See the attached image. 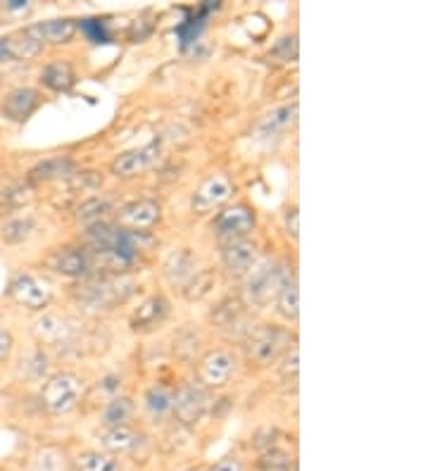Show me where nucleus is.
Returning <instances> with one entry per match:
<instances>
[{
    "label": "nucleus",
    "instance_id": "f03ea898",
    "mask_svg": "<svg viewBox=\"0 0 428 471\" xmlns=\"http://www.w3.org/2000/svg\"><path fill=\"white\" fill-rule=\"evenodd\" d=\"M293 274L288 265L274 260L269 255H260L253 269L241 281V300L248 305V310H267L279 296L281 286L291 279Z\"/></svg>",
    "mask_w": 428,
    "mask_h": 471
},
{
    "label": "nucleus",
    "instance_id": "a211bd4d",
    "mask_svg": "<svg viewBox=\"0 0 428 471\" xmlns=\"http://www.w3.org/2000/svg\"><path fill=\"white\" fill-rule=\"evenodd\" d=\"M162 145L160 141H150L141 148L126 150V153H119L110 165V172L117 176V179H134L138 174L148 172L157 160H160Z\"/></svg>",
    "mask_w": 428,
    "mask_h": 471
},
{
    "label": "nucleus",
    "instance_id": "f8f14e48",
    "mask_svg": "<svg viewBox=\"0 0 428 471\" xmlns=\"http://www.w3.org/2000/svg\"><path fill=\"white\" fill-rule=\"evenodd\" d=\"M44 105V94L36 86H15L0 98V115L10 125H26Z\"/></svg>",
    "mask_w": 428,
    "mask_h": 471
},
{
    "label": "nucleus",
    "instance_id": "c9c22d12",
    "mask_svg": "<svg viewBox=\"0 0 428 471\" xmlns=\"http://www.w3.org/2000/svg\"><path fill=\"white\" fill-rule=\"evenodd\" d=\"M22 372L26 374L29 381H44V378H48L45 376L48 374V357H45L41 347L32 350V355L26 360H22Z\"/></svg>",
    "mask_w": 428,
    "mask_h": 471
},
{
    "label": "nucleus",
    "instance_id": "4c0bfd02",
    "mask_svg": "<svg viewBox=\"0 0 428 471\" xmlns=\"http://www.w3.org/2000/svg\"><path fill=\"white\" fill-rule=\"evenodd\" d=\"M15 350V336L13 331L0 324V362L10 360V355Z\"/></svg>",
    "mask_w": 428,
    "mask_h": 471
},
{
    "label": "nucleus",
    "instance_id": "393cba45",
    "mask_svg": "<svg viewBox=\"0 0 428 471\" xmlns=\"http://www.w3.org/2000/svg\"><path fill=\"white\" fill-rule=\"evenodd\" d=\"M172 405H174V388L164 384H153L143 393V412L153 424H162L172 416Z\"/></svg>",
    "mask_w": 428,
    "mask_h": 471
},
{
    "label": "nucleus",
    "instance_id": "ddd939ff",
    "mask_svg": "<svg viewBox=\"0 0 428 471\" xmlns=\"http://www.w3.org/2000/svg\"><path fill=\"white\" fill-rule=\"evenodd\" d=\"M212 324L219 334H224L229 341H245V336L250 334L254 324L250 319L248 305L243 300H224L217 305V310L212 312Z\"/></svg>",
    "mask_w": 428,
    "mask_h": 471
},
{
    "label": "nucleus",
    "instance_id": "5701e85b",
    "mask_svg": "<svg viewBox=\"0 0 428 471\" xmlns=\"http://www.w3.org/2000/svg\"><path fill=\"white\" fill-rule=\"evenodd\" d=\"M79 174V165L69 155H53L38 160L29 169V181L32 184H53V181H67L75 179Z\"/></svg>",
    "mask_w": 428,
    "mask_h": 471
},
{
    "label": "nucleus",
    "instance_id": "6e6552de",
    "mask_svg": "<svg viewBox=\"0 0 428 471\" xmlns=\"http://www.w3.org/2000/svg\"><path fill=\"white\" fill-rule=\"evenodd\" d=\"M34 336L41 347H53L57 353L76 350L81 343V326L67 316L60 315H41L34 322Z\"/></svg>",
    "mask_w": 428,
    "mask_h": 471
},
{
    "label": "nucleus",
    "instance_id": "2f4dec72",
    "mask_svg": "<svg viewBox=\"0 0 428 471\" xmlns=\"http://www.w3.org/2000/svg\"><path fill=\"white\" fill-rule=\"evenodd\" d=\"M254 466H257V471H298V465L291 457V453H285V450L274 446L262 450Z\"/></svg>",
    "mask_w": 428,
    "mask_h": 471
},
{
    "label": "nucleus",
    "instance_id": "0eeeda50",
    "mask_svg": "<svg viewBox=\"0 0 428 471\" xmlns=\"http://www.w3.org/2000/svg\"><path fill=\"white\" fill-rule=\"evenodd\" d=\"M238 372L236 355L226 347H210L195 360V381L207 391H222Z\"/></svg>",
    "mask_w": 428,
    "mask_h": 471
},
{
    "label": "nucleus",
    "instance_id": "a878e982",
    "mask_svg": "<svg viewBox=\"0 0 428 471\" xmlns=\"http://www.w3.org/2000/svg\"><path fill=\"white\" fill-rule=\"evenodd\" d=\"M38 231V219L32 212H19L0 226V241L5 246H22L32 241V236Z\"/></svg>",
    "mask_w": 428,
    "mask_h": 471
},
{
    "label": "nucleus",
    "instance_id": "4468645a",
    "mask_svg": "<svg viewBox=\"0 0 428 471\" xmlns=\"http://www.w3.org/2000/svg\"><path fill=\"white\" fill-rule=\"evenodd\" d=\"M145 447H148V436L134 424L100 428V450L103 453H110L114 457H129V455L143 453Z\"/></svg>",
    "mask_w": 428,
    "mask_h": 471
},
{
    "label": "nucleus",
    "instance_id": "473e14b6",
    "mask_svg": "<svg viewBox=\"0 0 428 471\" xmlns=\"http://www.w3.org/2000/svg\"><path fill=\"white\" fill-rule=\"evenodd\" d=\"M295 57H298V34H285L281 36L274 48L269 50V60L272 63H281V65H288V63H295Z\"/></svg>",
    "mask_w": 428,
    "mask_h": 471
},
{
    "label": "nucleus",
    "instance_id": "4be33fe9",
    "mask_svg": "<svg viewBox=\"0 0 428 471\" xmlns=\"http://www.w3.org/2000/svg\"><path fill=\"white\" fill-rule=\"evenodd\" d=\"M298 119V103H285V105L274 107L260 122L254 125V138L257 141H272V138H281V134L291 129Z\"/></svg>",
    "mask_w": 428,
    "mask_h": 471
},
{
    "label": "nucleus",
    "instance_id": "6ab92c4d",
    "mask_svg": "<svg viewBox=\"0 0 428 471\" xmlns=\"http://www.w3.org/2000/svg\"><path fill=\"white\" fill-rule=\"evenodd\" d=\"M200 274L198 257L191 253V248H176L164 257L162 262V276L172 288H179L181 293L186 291L195 276Z\"/></svg>",
    "mask_w": 428,
    "mask_h": 471
},
{
    "label": "nucleus",
    "instance_id": "7c9ffc66",
    "mask_svg": "<svg viewBox=\"0 0 428 471\" xmlns=\"http://www.w3.org/2000/svg\"><path fill=\"white\" fill-rule=\"evenodd\" d=\"M112 212V205L105 195H94V198L84 200V203L76 207V222L81 226H91V224H98L107 217Z\"/></svg>",
    "mask_w": 428,
    "mask_h": 471
},
{
    "label": "nucleus",
    "instance_id": "dca6fc26",
    "mask_svg": "<svg viewBox=\"0 0 428 471\" xmlns=\"http://www.w3.org/2000/svg\"><path fill=\"white\" fill-rule=\"evenodd\" d=\"M162 222V205L155 198H138L122 205L117 212V224L122 229L150 234Z\"/></svg>",
    "mask_w": 428,
    "mask_h": 471
},
{
    "label": "nucleus",
    "instance_id": "39448f33",
    "mask_svg": "<svg viewBox=\"0 0 428 471\" xmlns=\"http://www.w3.org/2000/svg\"><path fill=\"white\" fill-rule=\"evenodd\" d=\"M212 409V391L198 381H184L174 391L172 416L184 428H195L205 422Z\"/></svg>",
    "mask_w": 428,
    "mask_h": 471
},
{
    "label": "nucleus",
    "instance_id": "1a4fd4ad",
    "mask_svg": "<svg viewBox=\"0 0 428 471\" xmlns=\"http://www.w3.org/2000/svg\"><path fill=\"white\" fill-rule=\"evenodd\" d=\"M236 193V184L231 181V176L226 172H212L207 174L203 184L195 188L191 198V210L195 215H214L222 207L229 205V200L234 198Z\"/></svg>",
    "mask_w": 428,
    "mask_h": 471
},
{
    "label": "nucleus",
    "instance_id": "ea45409f",
    "mask_svg": "<svg viewBox=\"0 0 428 471\" xmlns=\"http://www.w3.org/2000/svg\"><path fill=\"white\" fill-rule=\"evenodd\" d=\"M210 471H245V466H243L241 457H236V455H226V457H222L219 462H214V465L210 466Z\"/></svg>",
    "mask_w": 428,
    "mask_h": 471
},
{
    "label": "nucleus",
    "instance_id": "c85d7f7f",
    "mask_svg": "<svg viewBox=\"0 0 428 471\" xmlns=\"http://www.w3.org/2000/svg\"><path fill=\"white\" fill-rule=\"evenodd\" d=\"M69 471H122V462L103 450H86L69 459Z\"/></svg>",
    "mask_w": 428,
    "mask_h": 471
},
{
    "label": "nucleus",
    "instance_id": "72a5a7b5",
    "mask_svg": "<svg viewBox=\"0 0 428 471\" xmlns=\"http://www.w3.org/2000/svg\"><path fill=\"white\" fill-rule=\"evenodd\" d=\"M76 32H81L91 44H107L110 32H107V22L103 17H84L76 19Z\"/></svg>",
    "mask_w": 428,
    "mask_h": 471
},
{
    "label": "nucleus",
    "instance_id": "9b49d317",
    "mask_svg": "<svg viewBox=\"0 0 428 471\" xmlns=\"http://www.w3.org/2000/svg\"><path fill=\"white\" fill-rule=\"evenodd\" d=\"M45 267L50 272L60 274L65 279L81 281L95 274V262L91 250H86L81 243H69V246H60L44 260Z\"/></svg>",
    "mask_w": 428,
    "mask_h": 471
},
{
    "label": "nucleus",
    "instance_id": "bb28decb",
    "mask_svg": "<svg viewBox=\"0 0 428 471\" xmlns=\"http://www.w3.org/2000/svg\"><path fill=\"white\" fill-rule=\"evenodd\" d=\"M134 416H136V403H134V397L114 396L103 405V409H100V426H124V424H134Z\"/></svg>",
    "mask_w": 428,
    "mask_h": 471
},
{
    "label": "nucleus",
    "instance_id": "7ed1b4c3",
    "mask_svg": "<svg viewBox=\"0 0 428 471\" xmlns=\"http://www.w3.org/2000/svg\"><path fill=\"white\" fill-rule=\"evenodd\" d=\"M295 343V336L279 324H254L250 334L243 341V357L253 369H272L279 365L291 346Z\"/></svg>",
    "mask_w": 428,
    "mask_h": 471
},
{
    "label": "nucleus",
    "instance_id": "58836bf2",
    "mask_svg": "<svg viewBox=\"0 0 428 471\" xmlns=\"http://www.w3.org/2000/svg\"><path fill=\"white\" fill-rule=\"evenodd\" d=\"M284 231L291 236L293 241H298V207H288V210L284 212Z\"/></svg>",
    "mask_w": 428,
    "mask_h": 471
},
{
    "label": "nucleus",
    "instance_id": "aec40b11",
    "mask_svg": "<svg viewBox=\"0 0 428 471\" xmlns=\"http://www.w3.org/2000/svg\"><path fill=\"white\" fill-rule=\"evenodd\" d=\"M44 53V45L34 41L25 29L0 36V65L32 63Z\"/></svg>",
    "mask_w": 428,
    "mask_h": 471
},
{
    "label": "nucleus",
    "instance_id": "b1692460",
    "mask_svg": "<svg viewBox=\"0 0 428 471\" xmlns=\"http://www.w3.org/2000/svg\"><path fill=\"white\" fill-rule=\"evenodd\" d=\"M76 69L69 60H53L38 72V84L53 94H69L76 86Z\"/></svg>",
    "mask_w": 428,
    "mask_h": 471
},
{
    "label": "nucleus",
    "instance_id": "e433bc0d",
    "mask_svg": "<svg viewBox=\"0 0 428 471\" xmlns=\"http://www.w3.org/2000/svg\"><path fill=\"white\" fill-rule=\"evenodd\" d=\"M281 374H284V378L291 384V378H293V384L298 381V343H293L291 350L281 357Z\"/></svg>",
    "mask_w": 428,
    "mask_h": 471
},
{
    "label": "nucleus",
    "instance_id": "2eb2a0df",
    "mask_svg": "<svg viewBox=\"0 0 428 471\" xmlns=\"http://www.w3.org/2000/svg\"><path fill=\"white\" fill-rule=\"evenodd\" d=\"M169 315H172V303L167 300V296L153 293L134 307L129 316V326L134 334H153L167 322Z\"/></svg>",
    "mask_w": 428,
    "mask_h": 471
},
{
    "label": "nucleus",
    "instance_id": "9d476101",
    "mask_svg": "<svg viewBox=\"0 0 428 471\" xmlns=\"http://www.w3.org/2000/svg\"><path fill=\"white\" fill-rule=\"evenodd\" d=\"M5 296L29 312H45L53 303V288L44 279H38L36 274L29 272L15 274L13 279L7 281Z\"/></svg>",
    "mask_w": 428,
    "mask_h": 471
},
{
    "label": "nucleus",
    "instance_id": "20e7f679",
    "mask_svg": "<svg viewBox=\"0 0 428 471\" xmlns=\"http://www.w3.org/2000/svg\"><path fill=\"white\" fill-rule=\"evenodd\" d=\"M86 396V381L76 372L50 374L41 386V405L50 416H67Z\"/></svg>",
    "mask_w": 428,
    "mask_h": 471
},
{
    "label": "nucleus",
    "instance_id": "f257e3e1",
    "mask_svg": "<svg viewBox=\"0 0 428 471\" xmlns=\"http://www.w3.org/2000/svg\"><path fill=\"white\" fill-rule=\"evenodd\" d=\"M134 279L126 274H91L75 288V300L81 310L91 315H105L117 305H124L134 296Z\"/></svg>",
    "mask_w": 428,
    "mask_h": 471
},
{
    "label": "nucleus",
    "instance_id": "f3484780",
    "mask_svg": "<svg viewBox=\"0 0 428 471\" xmlns=\"http://www.w3.org/2000/svg\"><path fill=\"white\" fill-rule=\"evenodd\" d=\"M260 260V248L257 243L245 238V241H234L224 243L222 250H219V262H222L224 274L234 281H243L245 274L253 269L254 262Z\"/></svg>",
    "mask_w": 428,
    "mask_h": 471
},
{
    "label": "nucleus",
    "instance_id": "423d86ee",
    "mask_svg": "<svg viewBox=\"0 0 428 471\" xmlns=\"http://www.w3.org/2000/svg\"><path fill=\"white\" fill-rule=\"evenodd\" d=\"M212 236L217 238L219 246L234 241H245L257 229V212L248 203L226 205L214 215L210 222Z\"/></svg>",
    "mask_w": 428,
    "mask_h": 471
},
{
    "label": "nucleus",
    "instance_id": "412c9836",
    "mask_svg": "<svg viewBox=\"0 0 428 471\" xmlns=\"http://www.w3.org/2000/svg\"><path fill=\"white\" fill-rule=\"evenodd\" d=\"M25 32L44 45H67L76 36V19L72 17H57L44 19V22H34L25 26Z\"/></svg>",
    "mask_w": 428,
    "mask_h": 471
},
{
    "label": "nucleus",
    "instance_id": "c756f323",
    "mask_svg": "<svg viewBox=\"0 0 428 471\" xmlns=\"http://www.w3.org/2000/svg\"><path fill=\"white\" fill-rule=\"evenodd\" d=\"M29 471H69V459L60 447L44 446L32 455Z\"/></svg>",
    "mask_w": 428,
    "mask_h": 471
},
{
    "label": "nucleus",
    "instance_id": "f704fd0d",
    "mask_svg": "<svg viewBox=\"0 0 428 471\" xmlns=\"http://www.w3.org/2000/svg\"><path fill=\"white\" fill-rule=\"evenodd\" d=\"M214 7H217V5H212V3H205V5H203L198 10V15H193L191 19H186V25H181L179 29H176V32H179V36H181V44L188 45V44H191V41H195L198 32H200V29H203V25H205L207 15H210L212 10H214Z\"/></svg>",
    "mask_w": 428,
    "mask_h": 471
},
{
    "label": "nucleus",
    "instance_id": "cd10ccee",
    "mask_svg": "<svg viewBox=\"0 0 428 471\" xmlns=\"http://www.w3.org/2000/svg\"><path fill=\"white\" fill-rule=\"evenodd\" d=\"M274 310L284 319L285 324H295L300 316V291H298V274H293L291 279L281 286L279 296L274 300Z\"/></svg>",
    "mask_w": 428,
    "mask_h": 471
}]
</instances>
